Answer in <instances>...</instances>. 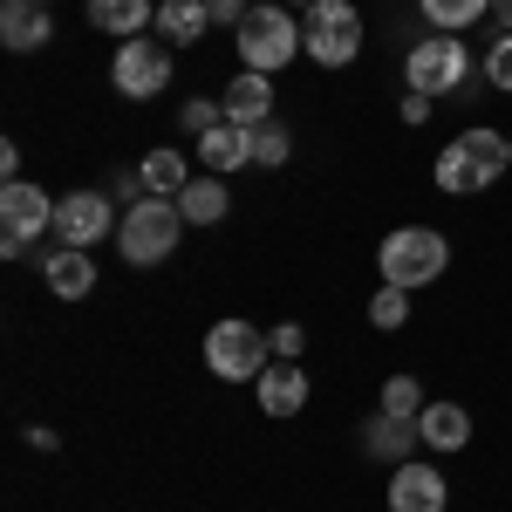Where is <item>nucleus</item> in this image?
I'll return each instance as SVG.
<instances>
[{"mask_svg":"<svg viewBox=\"0 0 512 512\" xmlns=\"http://www.w3.org/2000/svg\"><path fill=\"white\" fill-rule=\"evenodd\" d=\"M21 178V144H0V185H14Z\"/></svg>","mask_w":512,"mask_h":512,"instance_id":"2f4dec72","label":"nucleus"},{"mask_svg":"<svg viewBox=\"0 0 512 512\" xmlns=\"http://www.w3.org/2000/svg\"><path fill=\"white\" fill-rule=\"evenodd\" d=\"M492 21H499V28L512 35V0H492Z\"/></svg>","mask_w":512,"mask_h":512,"instance_id":"f704fd0d","label":"nucleus"},{"mask_svg":"<svg viewBox=\"0 0 512 512\" xmlns=\"http://www.w3.org/2000/svg\"><path fill=\"white\" fill-rule=\"evenodd\" d=\"M267 342H274V362H301V349H308V335H301L294 321H280V328H267Z\"/></svg>","mask_w":512,"mask_h":512,"instance_id":"c85d7f7f","label":"nucleus"},{"mask_svg":"<svg viewBox=\"0 0 512 512\" xmlns=\"http://www.w3.org/2000/svg\"><path fill=\"white\" fill-rule=\"evenodd\" d=\"M253 7H280V0H253Z\"/></svg>","mask_w":512,"mask_h":512,"instance_id":"c9c22d12","label":"nucleus"},{"mask_svg":"<svg viewBox=\"0 0 512 512\" xmlns=\"http://www.w3.org/2000/svg\"><path fill=\"white\" fill-rule=\"evenodd\" d=\"M301 41H308L315 69H349L362 55V14L349 0H308L301 7Z\"/></svg>","mask_w":512,"mask_h":512,"instance_id":"0eeeda50","label":"nucleus"},{"mask_svg":"<svg viewBox=\"0 0 512 512\" xmlns=\"http://www.w3.org/2000/svg\"><path fill=\"white\" fill-rule=\"evenodd\" d=\"M110 198H117V205H144V178H137V171H117V178H110Z\"/></svg>","mask_w":512,"mask_h":512,"instance_id":"7c9ffc66","label":"nucleus"},{"mask_svg":"<svg viewBox=\"0 0 512 512\" xmlns=\"http://www.w3.org/2000/svg\"><path fill=\"white\" fill-rule=\"evenodd\" d=\"M403 82L417 89V96H458L465 82H472V48L458 35H424V41H410V55H403Z\"/></svg>","mask_w":512,"mask_h":512,"instance_id":"423d86ee","label":"nucleus"},{"mask_svg":"<svg viewBox=\"0 0 512 512\" xmlns=\"http://www.w3.org/2000/svg\"><path fill=\"white\" fill-rule=\"evenodd\" d=\"M178 123H185V137H205V130H219V123H226V103H219V96H192V103H185V110H178Z\"/></svg>","mask_w":512,"mask_h":512,"instance_id":"bb28decb","label":"nucleus"},{"mask_svg":"<svg viewBox=\"0 0 512 512\" xmlns=\"http://www.w3.org/2000/svg\"><path fill=\"white\" fill-rule=\"evenodd\" d=\"M178 212H185V226H219V219L233 212V192H226V178H212V171H198L192 185L178 192Z\"/></svg>","mask_w":512,"mask_h":512,"instance_id":"aec40b11","label":"nucleus"},{"mask_svg":"<svg viewBox=\"0 0 512 512\" xmlns=\"http://www.w3.org/2000/svg\"><path fill=\"white\" fill-rule=\"evenodd\" d=\"M185 239V212L178 198H144V205H123V226H117V253L130 267H164Z\"/></svg>","mask_w":512,"mask_h":512,"instance_id":"7ed1b4c3","label":"nucleus"},{"mask_svg":"<svg viewBox=\"0 0 512 512\" xmlns=\"http://www.w3.org/2000/svg\"><path fill=\"white\" fill-rule=\"evenodd\" d=\"M403 321H410V294H403V287H376V294H369V328L396 335Z\"/></svg>","mask_w":512,"mask_h":512,"instance_id":"393cba45","label":"nucleus"},{"mask_svg":"<svg viewBox=\"0 0 512 512\" xmlns=\"http://www.w3.org/2000/svg\"><path fill=\"white\" fill-rule=\"evenodd\" d=\"M219 103H226V123L260 130V123H274V82L260 76V69H239V76L219 89Z\"/></svg>","mask_w":512,"mask_h":512,"instance_id":"ddd939ff","label":"nucleus"},{"mask_svg":"<svg viewBox=\"0 0 512 512\" xmlns=\"http://www.w3.org/2000/svg\"><path fill=\"white\" fill-rule=\"evenodd\" d=\"M383 410L390 417H424V383L417 376H390L383 383Z\"/></svg>","mask_w":512,"mask_h":512,"instance_id":"a878e982","label":"nucleus"},{"mask_svg":"<svg viewBox=\"0 0 512 512\" xmlns=\"http://www.w3.org/2000/svg\"><path fill=\"white\" fill-rule=\"evenodd\" d=\"M506 171H512V137L478 123V130H458V137L437 151V192L478 198V192H492Z\"/></svg>","mask_w":512,"mask_h":512,"instance_id":"f257e3e1","label":"nucleus"},{"mask_svg":"<svg viewBox=\"0 0 512 512\" xmlns=\"http://www.w3.org/2000/svg\"><path fill=\"white\" fill-rule=\"evenodd\" d=\"M89 28H103V35H117V41H137L158 28V7L151 0H89Z\"/></svg>","mask_w":512,"mask_h":512,"instance_id":"f3484780","label":"nucleus"},{"mask_svg":"<svg viewBox=\"0 0 512 512\" xmlns=\"http://www.w3.org/2000/svg\"><path fill=\"white\" fill-rule=\"evenodd\" d=\"M41 233H55V198L41 192V185H28V178L0 185V253L21 260Z\"/></svg>","mask_w":512,"mask_h":512,"instance_id":"6e6552de","label":"nucleus"},{"mask_svg":"<svg viewBox=\"0 0 512 512\" xmlns=\"http://www.w3.org/2000/svg\"><path fill=\"white\" fill-rule=\"evenodd\" d=\"M192 158L212 171V178H226V171H239V164H253V151H246V130L239 123H219V130H205L192 144Z\"/></svg>","mask_w":512,"mask_h":512,"instance_id":"412c9836","label":"nucleus"},{"mask_svg":"<svg viewBox=\"0 0 512 512\" xmlns=\"http://www.w3.org/2000/svg\"><path fill=\"white\" fill-rule=\"evenodd\" d=\"M137 178H144V192H151V198H178L198 171H192V158H185V151L151 144V151H144V164H137Z\"/></svg>","mask_w":512,"mask_h":512,"instance_id":"a211bd4d","label":"nucleus"},{"mask_svg":"<svg viewBox=\"0 0 512 512\" xmlns=\"http://www.w3.org/2000/svg\"><path fill=\"white\" fill-rule=\"evenodd\" d=\"M0 41H7L14 55H35V48L55 41V14H48L41 0H7V7H0Z\"/></svg>","mask_w":512,"mask_h":512,"instance_id":"2eb2a0df","label":"nucleus"},{"mask_svg":"<svg viewBox=\"0 0 512 512\" xmlns=\"http://www.w3.org/2000/svg\"><path fill=\"white\" fill-rule=\"evenodd\" d=\"M424 117H431V96L410 89V96H403V123H424Z\"/></svg>","mask_w":512,"mask_h":512,"instance_id":"473e14b6","label":"nucleus"},{"mask_svg":"<svg viewBox=\"0 0 512 512\" xmlns=\"http://www.w3.org/2000/svg\"><path fill=\"white\" fill-rule=\"evenodd\" d=\"M110 82H117V96H130V103H151V96H164L171 89V41H117V62H110Z\"/></svg>","mask_w":512,"mask_h":512,"instance_id":"9d476101","label":"nucleus"},{"mask_svg":"<svg viewBox=\"0 0 512 512\" xmlns=\"http://www.w3.org/2000/svg\"><path fill=\"white\" fill-rule=\"evenodd\" d=\"M41 7H55V0H41Z\"/></svg>","mask_w":512,"mask_h":512,"instance_id":"e433bc0d","label":"nucleus"},{"mask_svg":"<svg viewBox=\"0 0 512 512\" xmlns=\"http://www.w3.org/2000/svg\"><path fill=\"white\" fill-rule=\"evenodd\" d=\"M478 69H485V82H492L499 96H512V35H506V28H499V41L485 48V62H478Z\"/></svg>","mask_w":512,"mask_h":512,"instance_id":"cd10ccee","label":"nucleus"},{"mask_svg":"<svg viewBox=\"0 0 512 512\" xmlns=\"http://www.w3.org/2000/svg\"><path fill=\"white\" fill-rule=\"evenodd\" d=\"M28 444H35V451H62V437L48 431V424H28Z\"/></svg>","mask_w":512,"mask_h":512,"instance_id":"72a5a7b5","label":"nucleus"},{"mask_svg":"<svg viewBox=\"0 0 512 512\" xmlns=\"http://www.w3.org/2000/svg\"><path fill=\"white\" fill-rule=\"evenodd\" d=\"M444 267H451V239L437 233V226H396V233L376 246V274H383V287H403V294L444 280Z\"/></svg>","mask_w":512,"mask_h":512,"instance_id":"f03ea898","label":"nucleus"},{"mask_svg":"<svg viewBox=\"0 0 512 512\" xmlns=\"http://www.w3.org/2000/svg\"><path fill=\"white\" fill-rule=\"evenodd\" d=\"M205 14H212V28H239L246 14H253V0H198Z\"/></svg>","mask_w":512,"mask_h":512,"instance_id":"c756f323","label":"nucleus"},{"mask_svg":"<svg viewBox=\"0 0 512 512\" xmlns=\"http://www.w3.org/2000/svg\"><path fill=\"white\" fill-rule=\"evenodd\" d=\"M267 362H274V342L246 315H226V321L205 328V369H212L219 383H260Z\"/></svg>","mask_w":512,"mask_h":512,"instance_id":"39448f33","label":"nucleus"},{"mask_svg":"<svg viewBox=\"0 0 512 512\" xmlns=\"http://www.w3.org/2000/svg\"><path fill=\"white\" fill-rule=\"evenodd\" d=\"M253 396H260V410H267L274 424H287V417L308 410V369H301V362H267L260 383H253Z\"/></svg>","mask_w":512,"mask_h":512,"instance_id":"f8f14e48","label":"nucleus"},{"mask_svg":"<svg viewBox=\"0 0 512 512\" xmlns=\"http://www.w3.org/2000/svg\"><path fill=\"white\" fill-rule=\"evenodd\" d=\"M451 506V478L424 465V458H403L390 472V512H444Z\"/></svg>","mask_w":512,"mask_h":512,"instance_id":"9b49d317","label":"nucleus"},{"mask_svg":"<svg viewBox=\"0 0 512 512\" xmlns=\"http://www.w3.org/2000/svg\"><path fill=\"white\" fill-rule=\"evenodd\" d=\"M205 28H212V14L198 0H158V41L192 48V41H205Z\"/></svg>","mask_w":512,"mask_h":512,"instance_id":"4be33fe9","label":"nucleus"},{"mask_svg":"<svg viewBox=\"0 0 512 512\" xmlns=\"http://www.w3.org/2000/svg\"><path fill=\"white\" fill-rule=\"evenodd\" d=\"M246 151H253L260 171H280L294 158V137H287V123H260V130H246Z\"/></svg>","mask_w":512,"mask_h":512,"instance_id":"b1692460","label":"nucleus"},{"mask_svg":"<svg viewBox=\"0 0 512 512\" xmlns=\"http://www.w3.org/2000/svg\"><path fill=\"white\" fill-rule=\"evenodd\" d=\"M417 431H424V451H465L472 444V410L465 403H424Z\"/></svg>","mask_w":512,"mask_h":512,"instance_id":"6ab92c4d","label":"nucleus"},{"mask_svg":"<svg viewBox=\"0 0 512 512\" xmlns=\"http://www.w3.org/2000/svg\"><path fill=\"white\" fill-rule=\"evenodd\" d=\"M417 7H424V21H431L437 35H465L472 21L492 14V0H417Z\"/></svg>","mask_w":512,"mask_h":512,"instance_id":"5701e85b","label":"nucleus"},{"mask_svg":"<svg viewBox=\"0 0 512 512\" xmlns=\"http://www.w3.org/2000/svg\"><path fill=\"white\" fill-rule=\"evenodd\" d=\"M41 280H48L55 301H89L96 294V260L82 246H55V253H41Z\"/></svg>","mask_w":512,"mask_h":512,"instance_id":"4468645a","label":"nucleus"},{"mask_svg":"<svg viewBox=\"0 0 512 512\" xmlns=\"http://www.w3.org/2000/svg\"><path fill=\"white\" fill-rule=\"evenodd\" d=\"M417 444H424L417 417H390V410H376V417L362 424V451H369V458H383V465H403V458H417Z\"/></svg>","mask_w":512,"mask_h":512,"instance_id":"dca6fc26","label":"nucleus"},{"mask_svg":"<svg viewBox=\"0 0 512 512\" xmlns=\"http://www.w3.org/2000/svg\"><path fill=\"white\" fill-rule=\"evenodd\" d=\"M233 48H239V69H260V76L287 69L294 55H308V41H301V21H294L287 7H253V14H246V21L233 28Z\"/></svg>","mask_w":512,"mask_h":512,"instance_id":"20e7f679","label":"nucleus"},{"mask_svg":"<svg viewBox=\"0 0 512 512\" xmlns=\"http://www.w3.org/2000/svg\"><path fill=\"white\" fill-rule=\"evenodd\" d=\"M123 212L110 192H62L55 198V246H82V253H96L103 239H117Z\"/></svg>","mask_w":512,"mask_h":512,"instance_id":"1a4fd4ad","label":"nucleus"}]
</instances>
